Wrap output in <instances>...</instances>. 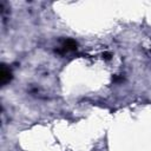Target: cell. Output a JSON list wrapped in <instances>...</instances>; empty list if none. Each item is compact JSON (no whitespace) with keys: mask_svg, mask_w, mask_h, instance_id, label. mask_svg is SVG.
I'll list each match as a JSON object with an SVG mask.
<instances>
[{"mask_svg":"<svg viewBox=\"0 0 151 151\" xmlns=\"http://www.w3.org/2000/svg\"><path fill=\"white\" fill-rule=\"evenodd\" d=\"M12 78V72L9 71V68H7L5 65L1 66V73H0V80H1V85L7 84Z\"/></svg>","mask_w":151,"mask_h":151,"instance_id":"cell-1","label":"cell"},{"mask_svg":"<svg viewBox=\"0 0 151 151\" xmlns=\"http://www.w3.org/2000/svg\"><path fill=\"white\" fill-rule=\"evenodd\" d=\"M63 47L65 51H74L77 48V42L73 39H66L63 44Z\"/></svg>","mask_w":151,"mask_h":151,"instance_id":"cell-2","label":"cell"}]
</instances>
